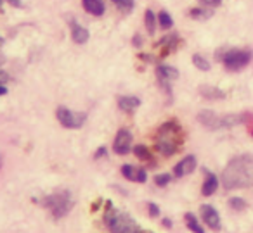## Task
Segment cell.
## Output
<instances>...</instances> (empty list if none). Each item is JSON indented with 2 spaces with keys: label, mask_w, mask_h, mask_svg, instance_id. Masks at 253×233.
I'll return each instance as SVG.
<instances>
[{
  "label": "cell",
  "mask_w": 253,
  "mask_h": 233,
  "mask_svg": "<svg viewBox=\"0 0 253 233\" xmlns=\"http://www.w3.org/2000/svg\"><path fill=\"white\" fill-rule=\"evenodd\" d=\"M220 183L225 190L253 187V154L232 157L222 171Z\"/></svg>",
  "instance_id": "cell-1"
},
{
  "label": "cell",
  "mask_w": 253,
  "mask_h": 233,
  "mask_svg": "<svg viewBox=\"0 0 253 233\" xmlns=\"http://www.w3.org/2000/svg\"><path fill=\"white\" fill-rule=\"evenodd\" d=\"M104 223L111 233H146L130 214H126L120 209H115L111 202L106 205Z\"/></svg>",
  "instance_id": "cell-2"
},
{
  "label": "cell",
  "mask_w": 253,
  "mask_h": 233,
  "mask_svg": "<svg viewBox=\"0 0 253 233\" xmlns=\"http://www.w3.org/2000/svg\"><path fill=\"white\" fill-rule=\"evenodd\" d=\"M180 125L175 121H167L160 126L158 136H156V149L165 157H170L179 150L180 147Z\"/></svg>",
  "instance_id": "cell-3"
},
{
  "label": "cell",
  "mask_w": 253,
  "mask_h": 233,
  "mask_svg": "<svg viewBox=\"0 0 253 233\" xmlns=\"http://www.w3.org/2000/svg\"><path fill=\"white\" fill-rule=\"evenodd\" d=\"M73 197L68 190H57L50 195H45L43 199H40V205L47 207L50 211L54 219H61L73 209Z\"/></svg>",
  "instance_id": "cell-4"
},
{
  "label": "cell",
  "mask_w": 253,
  "mask_h": 233,
  "mask_svg": "<svg viewBox=\"0 0 253 233\" xmlns=\"http://www.w3.org/2000/svg\"><path fill=\"white\" fill-rule=\"evenodd\" d=\"M253 52L248 49H231L227 52H224V56L220 57L222 64L227 71H241L252 63Z\"/></svg>",
  "instance_id": "cell-5"
},
{
  "label": "cell",
  "mask_w": 253,
  "mask_h": 233,
  "mask_svg": "<svg viewBox=\"0 0 253 233\" xmlns=\"http://www.w3.org/2000/svg\"><path fill=\"white\" fill-rule=\"evenodd\" d=\"M56 118L57 121L61 123V126L64 128H70V130H78L84 126V123L87 121V114L85 112H75L68 107H57L56 111Z\"/></svg>",
  "instance_id": "cell-6"
},
{
  "label": "cell",
  "mask_w": 253,
  "mask_h": 233,
  "mask_svg": "<svg viewBox=\"0 0 253 233\" xmlns=\"http://www.w3.org/2000/svg\"><path fill=\"white\" fill-rule=\"evenodd\" d=\"M200 214H201V219H203V223H205V225H207L210 230H213V232H218V230L222 228L220 214H218V211L213 207V205L203 204V205L200 207Z\"/></svg>",
  "instance_id": "cell-7"
},
{
  "label": "cell",
  "mask_w": 253,
  "mask_h": 233,
  "mask_svg": "<svg viewBox=\"0 0 253 233\" xmlns=\"http://www.w3.org/2000/svg\"><path fill=\"white\" fill-rule=\"evenodd\" d=\"M130 149H132V133L128 130H120L116 133L115 142H113V150L118 156H125V154L130 152Z\"/></svg>",
  "instance_id": "cell-8"
},
{
  "label": "cell",
  "mask_w": 253,
  "mask_h": 233,
  "mask_svg": "<svg viewBox=\"0 0 253 233\" xmlns=\"http://www.w3.org/2000/svg\"><path fill=\"white\" fill-rule=\"evenodd\" d=\"M198 166V161L194 156H186L184 159H180L179 163L175 164V167H173V174H175L177 178H182V176H187V174H191L194 169H196Z\"/></svg>",
  "instance_id": "cell-9"
},
{
  "label": "cell",
  "mask_w": 253,
  "mask_h": 233,
  "mask_svg": "<svg viewBox=\"0 0 253 233\" xmlns=\"http://www.w3.org/2000/svg\"><path fill=\"white\" fill-rule=\"evenodd\" d=\"M198 121H200V125H203L207 130H220V116L213 111H208V109L200 111Z\"/></svg>",
  "instance_id": "cell-10"
},
{
  "label": "cell",
  "mask_w": 253,
  "mask_h": 233,
  "mask_svg": "<svg viewBox=\"0 0 253 233\" xmlns=\"http://www.w3.org/2000/svg\"><path fill=\"white\" fill-rule=\"evenodd\" d=\"M122 174L126 178V180L137 181V183H144V181L148 180V173H146V169L130 166V164H125V166H122Z\"/></svg>",
  "instance_id": "cell-11"
},
{
  "label": "cell",
  "mask_w": 253,
  "mask_h": 233,
  "mask_svg": "<svg viewBox=\"0 0 253 233\" xmlns=\"http://www.w3.org/2000/svg\"><path fill=\"white\" fill-rule=\"evenodd\" d=\"M218 185H220V180L217 178V174L205 169V181H203V187H201V194L205 197H210V195H213L218 190Z\"/></svg>",
  "instance_id": "cell-12"
},
{
  "label": "cell",
  "mask_w": 253,
  "mask_h": 233,
  "mask_svg": "<svg viewBox=\"0 0 253 233\" xmlns=\"http://www.w3.org/2000/svg\"><path fill=\"white\" fill-rule=\"evenodd\" d=\"M198 92H200L201 97L207 99V100H222V99H225V92L213 87V85H201V87L198 88Z\"/></svg>",
  "instance_id": "cell-13"
},
{
  "label": "cell",
  "mask_w": 253,
  "mask_h": 233,
  "mask_svg": "<svg viewBox=\"0 0 253 233\" xmlns=\"http://www.w3.org/2000/svg\"><path fill=\"white\" fill-rule=\"evenodd\" d=\"M71 38H73V42L78 43V45H84V43L88 42L90 35H88L87 28H84V26L78 25V23L71 21Z\"/></svg>",
  "instance_id": "cell-14"
},
{
  "label": "cell",
  "mask_w": 253,
  "mask_h": 233,
  "mask_svg": "<svg viewBox=\"0 0 253 233\" xmlns=\"http://www.w3.org/2000/svg\"><path fill=\"white\" fill-rule=\"evenodd\" d=\"M139 105H141V99L139 97H134V95H123V97H118V107L125 112H134Z\"/></svg>",
  "instance_id": "cell-15"
},
{
  "label": "cell",
  "mask_w": 253,
  "mask_h": 233,
  "mask_svg": "<svg viewBox=\"0 0 253 233\" xmlns=\"http://www.w3.org/2000/svg\"><path fill=\"white\" fill-rule=\"evenodd\" d=\"M82 5L92 16H102L106 11V5L102 0H82Z\"/></svg>",
  "instance_id": "cell-16"
},
{
  "label": "cell",
  "mask_w": 253,
  "mask_h": 233,
  "mask_svg": "<svg viewBox=\"0 0 253 233\" xmlns=\"http://www.w3.org/2000/svg\"><path fill=\"white\" fill-rule=\"evenodd\" d=\"M156 76H158L160 80L173 81L179 78V71L173 66H169V64H160V66L156 67Z\"/></svg>",
  "instance_id": "cell-17"
},
{
  "label": "cell",
  "mask_w": 253,
  "mask_h": 233,
  "mask_svg": "<svg viewBox=\"0 0 253 233\" xmlns=\"http://www.w3.org/2000/svg\"><path fill=\"white\" fill-rule=\"evenodd\" d=\"M245 121H246L245 114H224V116H220V130L232 128V126H238Z\"/></svg>",
  "instance_id": "cell-18"
},
{
  "label": "cell",
  "mask_w": 253,
  "mask_h": 233,
  "mask_svg": "<svg viewBox=\"0 0 253 233\" xmlns=\"http://www.w3.org/2000/svg\"><path fill=\"white\" fill-rule=\"evenodd\" d=\"M184 221H186V226L193 233H205V228L201 226L200 219H198L193 212H186V216H184Z\"/></svg>",
  "instance_id": "cell-19"
},
{
  "label": "cell",
  "mask_w": 253,
  "mask_h": 233,
  "mask_svg": "<svg viewBox=\"0 0 253 233\" xmlns=\"http://www.w3.org/2000/svg\"><path fill=\"white\" fill-rule=\"evenodd\" d=\"M144 25H146V30H148V32L151 33V35L156 32V25H158V16H156L155 12L151 11V9H148V11H146Z\"/></svg>",
  "instance_id": "cell-20"
},
{
  "label": "cell",
  "mask_w": 253,
  "mask_h": 233,
  "mask_svg": "<svg viewBox=\"0 0 253 233\" xmlns=\"http://www.w3.org/2000/svg\"><path fill=\"white\" fill-rule=\"evenodd\" d=\"M111 2L123 12V14H128V12H130L132 9H134V5H135L134 0H111Z\"/></svg>",
  "instance_id": "cell-21"
},
{
  "label": "cell",
  "mask_w": 253,
  "mask_h": 233,
  "mask_svg": "<svg viewBox=\"0 0 253 233\" xmlns=\"http://www.w3.org/2000/svg\"><path fill=\"white\" fill-rule=\"evenodd\" d=\"M229 207H231L232 211L241 212V211H245V209L248 207V204H246V200H245V199H241V197H231V199H229Z\"/></svg>",
  "instance_id": "cell-22"
},
{
  "label": "cell",
  "mask_w": 253,
  "mask_h": 233,
  "mask_svg": "<svg viewBox=\"0 0 253 233\" xmlns=\"http://www.w3.org/2000/svg\"><path fill=\"white\" fill-rule=\"evenodd\" d=\"M158 25L162 26L163 30H170L173 26V19H172V16L169 14L167 11H162L158 14Z\"/></svg>",
  "instance_id": "cell-23"
},
{
  "label": "cell",
  "mask_w": 253,
  "mask_h": 233,
  "mask_svg": "<svg viewBox=\"0 0 253 233\" xmlns=\"http://www.w3.org/2000/svg\"><path fill=\"white\" fill-rule=\"evenodd\" d=\"M193 64L200 71H210V63L207 61V57L200 56V54H194L193 56Z\"/></svg>",
  "instance_id": "cell-24"
},
{
  "label": "cell",
  "mask_w": 253,
  "mask_h": 233,
  "mask_svg": "<svg viewBox=\"0 0 253 233\" xmlns=\"http://www.w3.org/2000/svg\"><path fill=\"white\" fill-rule=\"evenodd\" d=\"M191 18L193 19H208L211 16V9H205V7H196L191 9Z\"/></svg>",
  "instance_id": "cell-25"
},
{
  "label": "cell",
  "mask_w": 253,
  "mask_h": 233,
  "mask_svg": "<svg viewBox=\"0 0 253 233\" xmlns=\"http://www.w3.org/2000/svg\"><path fill=\"white\" fill-rule=\"evenodd\" d=\"M134 154L137 156V159L141 161H151V152L146 145H137L134 147Z\"/></svg>",
  "instance_id": "cell-26"
},
{
  "label": "cell",
  "mask_w": 253,
  "mask_h": 233,
  "mask_svg": "<svg viewBox=\"0 0 253 233\" xmlns=\"http://www.w3.org/2000/svg\"><path fill=\"white\" fill-rule=\"evenodd\" d=\"M170 181H172V174H169V173H162L155 176V183L158 185V187H167Z\"/></svg>",
  "instance_id": "cell-27"
},
{
  "label": "cell",
  "mask_w": 253,
  "mask_h": 233,
  "mask_svg": "<svg viewBox=\"0 0 253 233\" xmlns=\"http://www.w3.org/2000/svg\"><path fill=\"white\" fill-rule=\"evenodd\" d=\"M200 4L203 7H208V9H213V7H218L222 4V0H200Z\"/></svg>",
  "instance_id": "cell-28"
},
{
  "label": "cell",
  "mask_w": 253,
  "mask_h": 233,
  "mask_svg": "<svg viewBox=\"0 0 253 233\" xmlns=\"http://www.w3.org/2000/svg\"><path fill=\"white\" fill-rule=\"evenodd\" d=\"M148 212H149V216H151V218H158V216H160V207L155 204V202H149V204H148Z\"/></svg>",
  "instance_id": "cell-29"
},
{
  "label": "cell",
  "mask_w": 253,
  "mask_h": 233,
  "mask_svg": "<svg viewBox=\"0 0 253 233\" xmlns=\"http://www.w3.org/2000/svg\"><path fill=\"white\" fill-rule=\"evenodd\" d=\"M9 80H11V76H9V73H7V71L0 69V85H5Z\"/></svg>",
  "instance_id": "cell-30"
},
{
  "label": "cell",
  "mask_w": 253,
  "mask_h": 233,
  "mask_svg": "<svg viewBox=\"0 0 253 233\" xmlns=\"http://www.w3.org/2000/svg\"><path fill=\"white\" fill-rule=\"evenodd\" d=\"M106 152H108V150H106V147H99L97 152L94 154V157H95V159H101V157L106 156Z\"/></svg>",
  "instance_id": "cell-31"
},
{
  "label": "cell",
  "mask_w": 253,
  "mask_h": 233,
  "mask_svg": "<svg viewBox=\"0 0 253 233\" xmlns=\"http://www.w3.org/2000/svg\"><path fill=\"white\" fill-rule=\"evenodd\" d=\"M134 47H141L142 45V36L141 35H134V40H132Z\"/></svg>",
  "instance_id": "cell-32"
},
{
  "label": "cell",
  "mask_w": 253,
  "mask_h": 233,
  "mask_svg": "<svg viewBox=\"0 0 253 233\" xmlns=\"http://www.w3.org/2000/svg\"><path fill=\"white\" fill-rule=\"evenodd\" d=\"M7 2H9L11 5H14V7H23L21 0H7Z\"/></svg>",
  "instance_id": "cell-33"
},
{
  "label": "cell",
  "mask_w": 253,
  "mask_h": 233,
  "mask_svg": "<svg viewBox=\"0 0 253 233\" xmlns=\"http://www.w3.org/2000/svg\"><path fill=\"white\" fill-rule=\"evenodd\" d=\"M162 225H163V226H167V228H172V221H170L169 218H165V219H163V221H162Z\"/></svg>",
  "instance_id": "cell-34"
},
{
  "label": "cell",
  "mask_w": 253,
  "mask_h": 233,
  "mask_svg": "<svg viewBox=\"0 0 253 233\" xmlns=\"http://www.w3.org/2000/svg\"><path fill=\"white\" fill-rule=\"evenodd\" d=\"M7 94V88L4 87V85H0V97H2V95H5Z\"/></svg>",
  "instance_id": "cell-35"
},
{
  "label": "cell",
  "mask_w": 253,
  "mask_h": 233,
  "mask_svg": "<svg viewBox=\"0 0 253 233\" xmlns=\"http://www.w3.org/2000/svg\"><path fill=\"white\" fill-rule=\"evenodd\" d=\"M4 63H5V56H4V54H0V66H2Z\"/></svg>",
  "instance_id": "cell-36"
},
{
  "label": "cell",
  "mask_w": 253,
  "mask_h": 233,
  "mask_svg": "<svg viewBox=\"0 0 253 233\" xmlns=\"http://www.w3.org/2000/svg\"><path fill=\"white\" fill-rule=\"evenodd\" d=\"M0 45H4V38L2 36H0Z\"/></svg>",
  "instance_id": "cell-37"
},
{
  "label": "cell",
  "mask_w": 253,
  "mask_h": 233,
  "mask_svg": "<svg viewBox=\"0 0 253 233\" xmlns=\"http://www.w3.org/2000/svg\"><path fill=\"white\" fill-rule=\"evenodd\" d=\"M0 4H2V0H0Z\"/></svg>",
  "instance_id": "cell-38"
},
{
  "label": "cell",
  "mask_w": 253,
  "mask_h": 233,
  "mask_svg": "<svg viewBox=\"0 0 253 233\" xmlns=\"http://www.w3.org/2000/svg\"><path fill=\"white\" fill-rule=\"evenodd\" d=\"M0 163H2V159H0Z\"/></svg>",
  "instance_id": "cell-39"
}]
</instances>
